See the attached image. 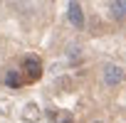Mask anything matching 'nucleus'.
I'll return each mask as SVG.
<instances>
[{"label":"nucleus","instance_id":"nucleus-1","mask_svg":"<svg viewBox=\"0 0 126 123\" xmlns=\"http://www.w3.org/2000/svg\"><path fill=\"white\" fill-rule=\"evenodd\" d=\"M22 69L27 74V81H37L42 76V64H40V59H35V57H27L22 62Z\"/></svg>","mask_w":126,"mask_h":123},{"label":"nucleus","instance_id":"nucleus-2","mask_svg":"<svg viewBox=\"0 0 126 123\" xmlns=\"http://www.w3.org/2000/svg\"><path fill=\"white\" fill-rule=\"evenodd\" d=\"M67 15H69V22H72L77 30L84 27V12H82V5H79V3H69V5H67Z\"/></svg>","mask_w":126,"mask_h":123},{"label":"nucleus","instance_id":"nucleus-3","mask_svg":"<svg viewBox=\"0 0 126 123\" xmlns=\"http://www.w3.org/2000/svg\"><path fill=\"white\" fill-rule=\"evenodd\" d=\"M121 79H124V69H121V67L109 64V67L104 69V81H106V86H119Z\"/></svg>","mask_w":126,"mask_h":123},{"label":"nucleus","instance_id":"nucleus-4","mask_svg":"<svg viewBox=\"0 0 126 123\" xmlns=\"http://www.w3.org/2000/svg\"><path fill=\"white\" fill-rule=\"evenodd\" d=\"M49 118H52V123H74L72 113H67V111H49Z\"/></svg>","mask_w":126,"mask_h":123},{"label":"nucleus","instance_id":"nucleus-5","mask_svg":"<svg viewBox=\"0 0 126 123\" xmlns=\"http://www.w3.org/2000/svg\"><path fill=\"white\" fill-rule=\"evenodd\" d=\"M8 86H10V89L22 86V79H20V74H17V72H8Z\"/></svg>","mask_w":126,"mask_h":123},{"label":"nucleus","instance_id":"nucleus-6","mask_svg":"<svg viewBox=\"0 0 126 123\" xmlns=\"http://www.w3.org/2000/svg\"><path fill=\"white\" fill-rule=\"evenodd\" d=\"M111 10L119 12V15H126V0H116V3H111Z\"/></svg>","mask_w":126,"mask_h":123},{"label":"nucleus","instance_id":"nucleus-7","mask_svg":"<svg viewBox=\"0 0 126 123\" xmlns=\"http://www.w3.org/2000/svg\"><path fill=\"white\" fill-rule=\"evenodd\" d=\"M32 111H37V108H35V106H32V103H30V106H27V108H25V113H22V118H25V121H30V123H32V121H35V118H40V116H35V113H32Z\"/></svg>","mask_w":126,"mask_h":123},{"label":"nucleus","instance_id":"nucleus-8","mask_svg":"<svg viewBox=\"0 0 126 123\" xmlns=\"http://www.w3.org/2000/svg\"><path fill=\"white\" fill-rule=\"evenodd\" d=\"M96 123H99V121H96Z\"/></svg>","mask_w":126,"mask_h":123}]
</instances>
